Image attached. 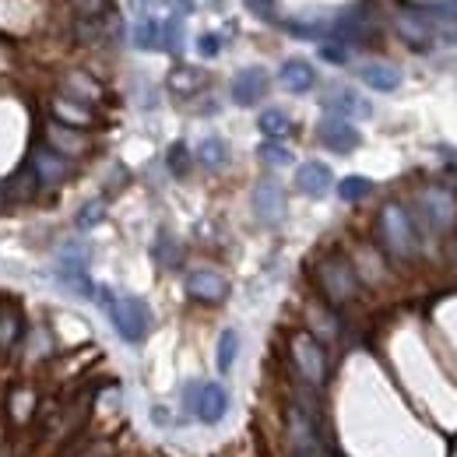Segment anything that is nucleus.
<instances>
[{"mask_svg":"<svg viewBox=\"0 0 457 457\" xmlns=\"http://www.w3.org/2000/svg\"><path fill=\"white\" fill-rule=\"evenodd\" d=\"M99 303L106 306L110 320H113L116 335L123 342H141L152 328V313L137 295H116L113 288H99Z\"/></svg>","mask_w":457,"mask_h":457,"instance_id":"nucleus-1","label":"nucleus"},{"mask_svg":"<svg viewBox=\"0 0 457 457\" xmlns=\"http://www.w3.org/2000/svg\"><path fill=\"white\" fill-rule=\"evenodd\" d=\"M377 228H380V239L387 246V253H395L401 261L415 257L419 253V236H415V226L408 219V212L401 208L398 201L384 204L380 208V219H377Z\"/></svg>","mask_w":457,"mask_h":457,"instance_id":"nucleus-2","label":"nucleus"},{"mask_svg":"<svg viewBox=\"0 0 457 457\" xmlns=\"http://www.w3.org/2000/svg\"><path fill=\"white\" fill-rule=\"evenodd\" d=\"M317 282H320V292L328 295V303H335V306H345L359 292L355 268L345 261L342 253H331V257H324L317 264Z\"/></svg>","mask_w":457,"mask_h":457,"instance_id":"nucleus-3","label":"nucleus"},{"mask_svg":"<svg viewBox=\"0 0 457 457\" xmlns=\"http://www.w3.org/2000/svg\"><path fill=\"white\" fill-rule=\"evenodd\" d=\"M288 352H292L295 373H299L310 387H320V384L328 380V352H324V345L317 342L310 331H295L292 342H288Z\"/></svg>","mask_w":457,"mask_h":457,"instance_id":"nucleus-4","label":"nucleus"},{"mask_svg":"<svg viewBox=\"0 0 457 457\" xmlns=\"http://www.w3.org/2000/svg\"><path fill=\"white\" fill-rule=\"evenodd\" d=\"M288 426V444H292V457H324V444L317 433V422L306 415V408L292 404L286 411Z\"/></svg>","mask_w":457,"mask_h":457,"instance_id":"nucleus-5","label":"nucleus"},{"mask_svg":"<svg viewBox=\"0 0 457 457\" xmlns=\"http://www.w3.org/2000/svg\"><path fill=\"white\" fill-rule=\"evenodd\" d=\"M183 401H187V404L197 411V419L208 422V426L222 422V415L228 411V395L222 384H190Z\"/></svg>","mask_w":457,"mask_h":457,"instance_id":"nucleus-6","label":"nucleus"},{"mask_svg":"<svg viewBox=\"0 0 457 457\" xmlns=\"http://www.w3.org/2000/svg\"><path fill=\"white\" fill-rule=\"evenodd\" d=\"M419 212H422V219L436 228V232H444V228L454 226L457 197L447 187H426V190L419 194Z\"/></svg>","mask_w":457,"mask_h":457,"instance_id":"nucleus-7","label":"nucleus"},{"mask_svg":"<svg viewBox=\"0 0 457 457\" xmlns=\"http://www.w3.org/2000/svg\"><path fill=\"white\" fill-rule=\"evenodd\" d=\"M253 212L268 226L282 222V215H286V194H282V187L275 179H264V183L253 187Z\"/></svg>","mask_w":457,"mask_h":457,"instance_id":"nucleus-8","label":"nucleus"},{"mask_svg":"<svg viewBox=\"0 0 457 457\" xmlns=\"http://www.w3.org/2000/svg\"><path fill=\"white\" fill-rule=\"evenodd\" d=\"M320 141H324V148L348 155L352 148H359V130L345 116H324L320 120Z\"/></svg>","mask_w":457,"mask_h":457,"instance_id":"nucleus-9","label":"nucleus"},{"mask_svg":"<svg viewBox=\"0 0 457 457\" xmlns=\"http://www.w3.org/2000/svg\"><path fill=\"white\" fill-rule=\"evenodd\" d=\"M187 292L194 299H201V303H222L228 292V282L212 268H197V271L187 275Z\"/></svg>","mask_w":457,"mask_h":457,"instance_id":"nucleus-10","label":"nucleus"},{"mask_svg":"<svg viewBox=\"0 0 457 457\" xmlns=\"http://www.w3.org/2000/svg\"><path fill=\"white\" fill-rule=\"evenodd\" d=\"M268 96V74L261 71V67H246V71H239L236 78H232V99L239 103V106H253V103H261Z\"/></svg>","mask_w":457,"mask_h":457,"instance_id":"nucleus-11","label":"nucleus"},{"mask_svg":"<svg viewBox=\"0 0 457 457\" xmlns=\"http://www.w3.org/2000/svg\"><path fill=\"white\" fill-rule=\"evenodd\" d=\"M116 32H120V18H116L113 7H110L106 14H99V18H78V25H74V36H78L81 43H88V46L110 43Z\"/></svg>","mask_w":457,"mask_h":457,"instance_id":"nucleus-12","label":"nucleus"},{"mask_svg":"<svg viewBox=\"0 0 457 457\" xmlns=\"http://www.w3.org/2000/svg\"><path fill=\"white\" fill-rule=\"evenodd\" d=\"M29 166L39 176V187H57V183H63V176H67V159L57 155L54 148H36Z\"/></svg>","mask_w":457,"mask_h":457,"instance_id":"nucleus-13","label":"nucleus"},{"mask_svg":"<svg viewBox=\"0 0 457 457\" xmlns=\"http://www.w3.org/2000/svg\"><path fill=\"white\" fill-rule=\"evenodd\" d=\"M46 148H54L57 155L63 159H71V155H81L85 148H88V141H85V134L81 130H74V127H63V123H50L46 127Z\"/></svg>","mask_w":457,"mask_h":457,"instance_id":"nucleus-14","label":"nucleus"},{"mask_svg":"<svg viewBox=\"0 0 457 457\" xmlns=\"http://www.w3.org/2000/svg\"><path fill=\"white\" fill-rule=\"evenodd\" d=\"M331 183H335V176H331V170L324 162H303L295 170V187L303 194H310V197H324L331 190Z\"/></svg>","mask_w":457,"mask_h":457,"instance_id":"nucleus-15","label":"nucleus"},{"mask_svg":"<svg viewBox=\"0 0 457 457\" xmlns=\"http://www.w3.org/2000/svg\"><path fill=\"white\" fill-rule=\"evenodd\" d=\"M422 18H426L429 32H436V36L447 39V43H457V0L440 4V7H429Z\"/></svg>","mask_w":457,"mask_h":457,"instance_id":"nucleus-16","label":"nucleus"},{"mask_svg":"<svg viewBox=\"0 0 457 457\" xmlns=\"http://www.w3.org/2000/svg\"><path fill=\"white\" fill-rule=\"evenodd\" d=\"M359 78L373 92H395L401 85V67H395V63H362L359 67Z\"/></svg>","mask_w":457,"mask_h":457,"instance_id":"nucleus-17","label":"nucleus"},{"mask_svg":"<svg viewBox=\"0 0 457 457\" xmlns=\"http://www.w3.org/2000/svg\"><path fill=\"white\" fill-rule=\"evenodd\" d=\"M278 81H282V88H288V92L299 96V92H310V88H313L317 74H313V67H310L306 60H286Z\"/></svg>","mask_w":457,"mask_h":457,"instance_id":"nucleus-18","label":"nucleus"},{"mask_svg":"<svg viewBox=\"0 0 457 457\" xmlns=\"http://www.w3.org/2000/svg\"><path fill=\"white\" fill-rule=\"evenodd\" d=\"M50 110H54V120H57V123L74 127V130H81V127L92 123V110L81 106V103H74V99H67V96H57V99L50 103Z\"/></svg>","mask_w":457,"mask_h":457,"instance_id":"nucleus-19","label":"nucleus"},{"mask_svg":"<svg viewBox=\"0 0 457 457\" xmlns=\"http://www.w3.org/2000/svg\"><path fill=\"white\" fill-rule=\"evenodd\" d=\"M21 310L14 303H0V352H11L21 338Z\"/></svg>","mask_w":457,"mask_h":457,"instance_id":"nucleus-20","label":"nucleus"},{"mask_svg":"<svg viewBox=\"0 0 457 457\" xmlns=\"http://www.w3.org/2000/svg\"><path fill=\"white\" fill-rule=\"evenodd\" d=\"M63 85H67V99H74V103H81V106H88V103H96L99 96H103V88H99V81H92L88 74H81V71H71L67 78H63Z\"/></svg>","mask_w":457,"mask_h":457,"instance_id":"nucleus-21","label":"nucleus"},{"mask_svg":"<svg viewBox=\"0 0 457 457\" xmlns=\"http://www.w3.org/2000/svg\"><path fill=\"white\" fill-rule=\"evenodd\" d=\"M328 106L335 110V116H370V103L359 99L352 88H335L328 96Z\"/></svg>","mask_w":457,"mask_h":457,"instance_id":"nucleus-22","label":"nucleus"},{"mask_svg":"<svg viewBox=\"0 0 457 457\" xmlns=\"http://www.w3.org/2000/svg\"><path fill=\"white\" fill-rule=\"evenodd\" d=\"M36 190H39V176L32 172V166L18 170L14 172V179L7 183V197H14V201H32Z\"/></svg>","mask_w":457,"mask_h":457,"instance_id":"nucleus-23","label":"nucleus"},{"mask_svg":"<svg viewBox=\"0 0 457 457\" xmlns=\"http://www.w3.org/2000/svg\"><path fill=\"white\" fill-rule=\"evenodd\" d=\"M57 278H60V286L71 288V292H74V295H81V299L96 295V288H92V282H88L85 268H71V264H60Z\"/></svg>","mask_w":457,"mask_h":457,"instance_id":"nucleus-24","label":"nucleus"},{"mask_svg":"<svg viewBox=\"0 0 457 457\" xmlns=\"http://www.w3.org/2000/svg\"><path fill=\"white\" fill-rule=\"evenodd\" d=\"M398 32L408 39V43H426L433 32H429V25H426V18H419V11L415 14H398Z\"/></svg>","mask_w":457,"mask_h":457,"instance_id":"nucleus-25","label":"nucleus"},{"mask_svg":"<svg viewBox=\"0 0 457 457\" xmlns=\"http://www.w3.org/2000/svg\"><path fill=\"white\" fill-rule=\"evenodd\" d=\"M204 85V74L201 71H194V67H176L170 74V88L172 92H179V96H190L194 88H201Z\"/></svg>","mask_w":457,"mask_h":457,"instance_id":"nucleus-26","label":"nucleus"},{"mask_svg":"<svg viewBox=\"0 0 457 457\" xmlns=\"http://www.w3.org/2000/svg\"><path fill=\"white\" fill-rule=\"evenodd\" d=\"M197 159H201L208 170H219V166L226 162V141H222V137H204V141L197 145Z\"/></svg>","mask_w":457,"mask_h":457,"instance_id":"nucleus-27","label":"nucleus"},{"mask_svg":"<svg viewBox=\"0 0 457 457\" xmlns=\"http://www.w3.org/2000/svg\"><path fill=\"white\" fill-rule=\"evenodd\" d=\"M134 43H137L141 50H155V46H162V25H155L152 18L137 21V29H134Z\"/></svg>","mask_w":457,"mask_h":457,"instance_id":"nucleus-28","label":"nucleus"},{"mask_svg":"<svg viewBox=\"0 0 457 457\" xmlns=\"http://www.w3.org/2000/svg\"><path fill=\"white\" fill-rule=\"evenodd\" d=\"M261 130H264V137H286L288 130H292V123H288V116L282 110H264L261 113Z\"/></svg>","mask_w":457,"mask_h":457,"instance_id":"nucleus-29","label":"nucleus"},{"mask_svg":"<svg viewBox=\"0 0 457 457\" xmlns=\"http://www.w3.org/2000/svg\"><path fill=\"white\" fill-rule=\"evenodd\" d=\"M370 187H373V183H370L366 176H345L342 183H338V197H342V201H362V197L370 194Z\"/></svg>","mask_w":457,"mask_h":457,"instance_id":"nucleus-30","label":"nucleus"},{"mask_svg":"<svg viewBox=\"0 0 457 457\" xmlns=\"http://www.w3.org/2000/svg\"><path fill=\"white\" fill-rule=\"evenodd\" d=\"M236 352H239V335H236V331H222V338H219V370H222V373L232 370Z\"/></svg>","mask_w":457,"mask_h":457,"instance_id":"nucleus-31","label":"nucleus"},{"mask_svg":"<svg viewBox=\"0 0 457 457\" xmlns=\"http://www.w3.org/2000/svg\"><path fill=\"white\" fill-rule=\"evenodd\" d=\"M261 159L271 162V166H286L292 155H288L286 145H278V141H264V145H261Z\"/></svg>","mask_w":457,"mask_h":457,"instance_id":"nucleus-32","label":"nucleus"},{"mask_svg":"<svg viewBox=\"0 0 457 457\" xmlns=\"http://www.w3.org/2000/svg\"><path fill=\"white\" fill-rule=\"evenodd\" d=\"M103 215H106V204H103V201H88V204L81 208V215H78V226L92 228L96 222H103Z\"/></svg>","mask_w":457,"mask_h":457,"instance_id":"nucleus-33","label":"nucleus"},{"mask_svg":"<svg viewBox=\"0 0 457 457\" xmlns=\"http://www.w3.org/2000/svg\"><path fill=\"white\" fill-rule=\"evenodd\" d=\"M74 7H78L81 18H99V14L110 11V0H74Z\"/></svg>","mask_w":457,"mask_h":457,"instance_id":"nucleus-34","label":"nucleus"},{"mask_svg":"<svg viewBox=\"0 0 457 457\" xmlns=\"http://www.w3.org/2000/svg\"><path fill=\"white\" fill-rule=\"evenodd\" d=\"M162 50H179V18H170L166 25H162Z\"/></svg>","mask_w":457,"mask_h":457,"instance_id":"nucleus-35","label":"nucleus"},{"mask_svg":"<svg viewBox=\"0 0 457 457\" xmlns=\"http://www.w3.org/2000/svg\"><path fill=\"white\" fill-rule=\"evenodd\" d=\"M187 166H190L187 148H183V145H172V148H170V170L176 172V176H183V172H187Z\"/></svg>","mask_w":457,"mask_h":457,"instance_id":"nucleus-36","label":"nucleus"},{"mask_svg":"<svg viewBox=\"0 0 457 457\" xmlns=\"http://www.w3.org/2000/svg\"><path fill=\"white\" fill-rule=\"evenodd\" d=\"M155 257H159V261H162V264H176V246H172V239H166V236H162V239H159V246H155Z\"/></svg>","mask_w":457,"mask_h":457,"instance_id":"nucleus-37","label":"nucleus"},{"mask_svg":"<svg viewBox=\"0 0 457 457\" xmlns=\"http://www.w3.org/2000/svg\"><path fill=\"white\" fill-rule=\"evenodd\" d=\"M113 444L110 440H99V444H92V447H85L81 454H74V457H113Z\"/></svg>","mask_w":457,"mask_h":457,"instance_id":"nucleus-38","label":"nucleus"},{"mask_svg":"<svg viewBox=\"0 0 457 457\" xmlns=\"http://www.w3.org/2000/svg\"><path fill=\"white\" fill-rule=\"evenodd\" d=\"M197 50H201V57H215L219 50H222V43H219V36H201V43H197Z\"/></svg>","mask_w":457,"mask_h":457,"instance_id":"nucleus-39","label":"nucleus"},{"mask_svg":"<svg viewBox=\"0 0 457 457\" xmlns=\"http://www.w3.org/2000/svg\"><path fill=\"white\" fill-rule=\"evenodd\" d=\"M172 4V11H176V14H190V11H194V4H190V0H170Z\"/></svg>","mask_w":457,"mask_h":457,"instance_id":"nucleus-40","label":"nucleus"},{"mask_svg":"<svg viewBox=\"0 0 457 457\" xmlns=\"http://www.w3.org/2000/svg\"><path fill=\"white\" fill-rule=\"evenodd\" d=\"M320 54H324L328 60H335V63H342V60H345V54H342V50H335V46H324Z\"/></svg>","mask_w":457,"mask_h":457,"instance_id":"nucleus-41","label":"nucleus"},{"mask_svg":"<svg viewBox=\"0 0 457 457\" xmlns=\"http://www.w3.org/2000/svg\"><path fill=\"white\" fill-rule=\"evenodd\" d=\"M4 204H7V194H4V190H0V208H4Z\"/></svg>","mask_w":457,"mask_h":457,"instance_id":"nucleus-42","label":"nucleus"}]
</instances>
